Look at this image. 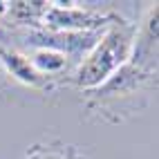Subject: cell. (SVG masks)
Instances as JSON below:
<instances>
[{
  "instance_id": "cell-1",
  "label": "cell",
  "mask_w": 159,
  "mask_h": 159,
  "mask_svg": "<svg viewBox=\"0 0 159 159\" xmlns=\"http://www.w3.org/2000/svg\"><path fill=\"white\" fill-rule=\"evenodd\" d=\"M134 34H137V27L123 23L121 18L110 23V29L101 36V40L94 45L88 58L81 63L76 76H74V83L85 90L103 85L114 72H119L130 61Z\"/></svg>"
},
{
  "instance_id": "cell-2",
  "label": "cell",
  "mask_w": 159,
  "mask_h": 159,
  "mask_svg": "<svg viewBox=\"0 0 159 159\" xmlns=\"http://www.w3.org/2000/svg\"><path fill=\"white\" fill-rule=\"evenodd\" d=\"M40 20L49 31H74L76 34V31H97L103 25L114 23L116 16L90 11V9H76V7H58L47 2Z\"/></svg>"
},
{
  "instance_id": "cell-3",
  "label": "cell",
  "mask_w": 159,
  "mask_h": 159,
  "mask_svg": "<svg viewBox=\"0 0 159 159\" xmlns=\"http://www.w3.org/2000/svg\"><path fill=\"white\" fill-rule=\"evenodd\" d=\"M94 38H97V31H76V34L74 31H47V34H34L31 43L45 45L65 56V52H83L94 47L99 43Z\"/></svg>"
},
{
  "instance_id": "cell-4",
  "label": "cell",
  "mask_w": 159,
  "mask_h": 159,
  "mask_svg": "<svg viewBox=\"0 0 159 159\" xmlns=\"http://www.w3.org/2000/svg\"><path fill=\"white\" fill-rule=\"evenodd\" d=\"M0 61L5 63V67L11 72V76H16L20 83H25L29 88H38V90H49V79L45 74H40L34 65H31V61L20 56L18 52H11V49H5L0 47Z\"/></svg>"
},
{
  "instance_id": "cell-5",
  "label": "cell",
  "mask_w": 159,
  "mask_h": 159,
  "mask_svg": "<svg viewBox=\"0 0 159 159\" xmlns=\"http://www.w3.org/2000/svg\"><path fill=\"white\" fill-rule=\"evenodd\" d=\"M31 65H34V67H36L40 74L49 76V74L58 72L63 65H65V56H63V54H58V52H49V49H43V52H38V54L34 56Z\"/></svg>"
},
{
  "instance_id": "cell-6",
  "label": "cell",
  "mask_w": 159,
  "mask_h": 159,
  "mask_svg": "<svg viewBox=\"0 0 159 159\" xmlns=\"http://www.w3.org/2000/svg\"><path fill=\"white\" fill-rule=\"evenodd\" d=\"M47 2H11V16L20 23H29V20H40L43 18Z\"/></svg>"
},
{
  "instance_id": "cell-7",
  "label": "cell",
  "mask_w": 159,
  "mask_h": 159,
  "mask_svg": "<svg viewBox=\"0 0 159 159\" xmlns=\"http://www.w3.org/2000/svg\"><path fill=\"white\" fill-rule=\"evenodd\" d=\"M31 159H52V157H47V155H43V152H36Z\"/></svg>"
}]
</instances>
